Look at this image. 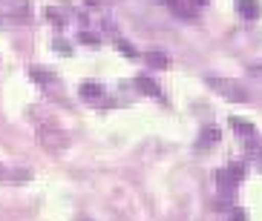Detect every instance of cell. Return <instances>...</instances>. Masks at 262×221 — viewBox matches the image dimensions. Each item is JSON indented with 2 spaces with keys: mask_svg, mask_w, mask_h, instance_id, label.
I'll return each instance as SVG.
<instances>
[{
  "mask_svg": "<svg viewBox=\"0 0 262 221\" xmlns=\"http://www.w3.org/2000/svg\"><path fill=\"white\" fill-rule=\"evenodd\" d=\"M55 46H58V49H61V52H70V43H67V40H61V38L55 40Z\"/></svg>",
  "mask_w": 262,
  "mask_h": 221,
  "instance_id": "cell-13",
  "label": "cell"
},
{
  "mask_svg": "<svg viewBox=\"0 0 262 221\" xmlns=\"http://www.w3.org/2000/svg\"><path fill=\"white\" fill-rule=\"evenodd\" d=\"M29 78H35L38 84H49L55 75H52V72H47L43 66H29Z\"/></svg>",
  "mask_w": 262,
  "mask_h": 221,
  "instance_id": "cell-8",
  "label": "cell"
},
{
  "mask_svg": "<svg viewBox=\"0 0 262 221\" xmlns=\"http://www.w3.org/2000/svg\"><path fill=\"white\" fill-rule=\"evenodd\" d=\"M219 130H216V127H205V130H202V135H199V141H196V146H199V150H208L210 144H216V141H219Z\"/></svg>",
  "mask_w": 262,
  "mask_h": 221,
  "instance_id": "cell-3",
  "label": "cell"
},
{
  "mask_svg": "<svg viewBox=\"0 0 262 221\" xmlns=\"http://www.w3.org/2000/svg\"><path fill=\"white\" fill-rule=\"evenodd\" d=\"M0 26H3V20H0Z\"/></svg>",
  "mask_w": 262,
  "mask_h": 221,
  "instance_id": "cell-17",
  "label": "cell"
},
{
  "mask_svg": "<svg viewBox=\"0 0 262 221\" xmlns=\"http://www.w3.org/2000/svg\"><path fill=\"white\" fill-rule=\"evenodd\" d=\"M81 98L84 101H101L104 98V86L101 84H81Z\"/></svg>",
  "mask_w": 262,
  "mask_h": 221,
  "instance_id": "cell-4",
  "label": "cell"
},
{
  "mask_svg": "<svg viewBox=\"0 0 262 221\" xmlns=\"http://www.w3.org/2000/svg\"><path fill=\"white\" fill-rule=\"evenodd\" d=\"M225 169H228V173H231V178H233V181H242V178H245V164H239V161H233V164H228V167H225Z\"/></svg>",
  "mask_w": 262,
  "mask_h": 221,
  "instance_id": "cell-9",
  "label": "cell"
},
{
  "mask_svg": "<svg viewBox=\"0 0 262 221\" xmlns=\"http://www.w3.org/2000/svg\"><path fill=\"white\" fill-rule=\"evenodd\" d=\"M236 12L242 17H248V20H256V17L262 15V9L256 0H236Z\"/></svg>",
  "mask_w": 262,
  "mask_h": 221,
  "instance_id": "cell-2",
  "label": "cell"
},
{
  "mask_svg": "<svg viewBox=\"0 0 262 221\" xmlns=\"http://www.w3.org/2000/svg\"><path fill=\"white\" fill-rule=\"evenodd\" d=\"M116 46H118V52H124L127 58H139V52H136L133 43H127V40H116Z\"/></svg>",
  "mask_w": 262,
  "mask_h": 221,
  "instance_id": "cell-11",
  "label": "cell"
},
{
  "mask_svg": "<svg viewBox=\"0 0 262 221\" xmlns=\"http://www.w3.org/2000/svg\"><path fill=\"white\" fill-rule=\"evenodd\" d=\"M259 164H262V150H259Z\"/></svg>",
  "mask_w": 262,
  "mask_h": 221,
  "instance_id": "cell-16",
  "label": "cell"
},
{
  "mask_svg": "<svg viewBox=\"0 0 262 221\" xmlns=\"http://www.w3.org/2000/svg\"><path fill=\"white\" fill-rule=\"evenodd\" d=\"M213 181L222 184V187H233V184H236V181L231 178V173H228V169H216V173H213Z\"/></svg>",
  "mask_w": 262,
  "mask_h": 221,
  "instance_id": "cell-10",
  "label": "cell"
},
{
  "mask_svg": "<svg viewBox=\"0 0 262 221\" xmlns=\"http://www.w3.org/2000/svg\"><path fill=\"white\" fill-rule=\"evenodd\" d=\"M205 84H208L210 89L219 92V95H222L225 101H239V104H245V101H248V92L242 89V86H239L236 81H231V78H222V75H205Z\"/></svg>",
  "mask_w": 262,
  "mask_h": 221,
  "instance_id": "cell-1",
  "label": "cell"
},
{
  "mask_svg": "<svg viewBox=\"0 0 262 221\" xmlns=\"http://www.w3.org/2000/svg\"><path fill=\"white\" fill-rule=\"evenodd\" d=\"M231 127L236 135H254V124L245 121V118H231Z\"/></svg>",
  "mask_w": 262,
  "mask_h": 221,
  "instance_id": "cell-7",
  "label": "cell"
},
{
  "mask_svg": "<svg viewBox=\"0 0 262 221\" xmlns=\"http://www.w3.org/2000/svg\"><path fill=\"white\" fill-rule=\"evenodd\" d=\"M251 72H254V75H259V78H262V63H251Z\"/></svg>",
  "mask_w": 262,
  "mask_h": 221,
  "instance_id": "cell-14",
  "label": "cell"
},
{
  "mask_svg": "<svg viewBox=\"0 0 262 221\" xmlns=\"http://www.w3.org/2000/svg\"><path fill=\"white\" fill-rule=\"evenodd\" d=\"M136 86H139L141 92H147V95H156V98H162V89L150 81L147 75H136Z\"/></svg>",
  "mask_w": 262,
  "mask_h": 221,
  "instance_id": "cell-6",
  "label": "cell"
},
{
  "mask_svg": "<svg viewBox=\"0 0 262 221\" xmlns=\"http://www.w3.org/2000/svg\"><path fill=\"white\" fill-rule=\"evenodd\" d=\"M167 3L176 9L179 15H190V12H187V6H185V0H167Z\"/></svg>",
  "mask_w": 262,
  "mask_h": 221,
  "instance_id": "cell-12",
  "label": "cell"
},
{
  "mask_svg": "<svg viewBox=\"0 0 262 221\" xmlns=\"http://www.w3.org/2000/svg\"><path fill=\"white\" fill-rule=\"evenodd\" d=\"M144 58H147V66L150 69H167L170 66V58L164 52H147Z\"/></svg>",
  "mask_w": 262,
  "mask_h": 221,
  "instance_id": "cell-5",
  "label": "cell"
},
{
  "mask_svg": "<svg viewBox=\"0 0 262 221\" xmlns=\"http://www.w3.org/2000/svg\"><path fill=\"white\" fill-rule=\"evenodd\" d=\"M0 181H9V169L6 167H0Z\"/></svg>",
  "mask_w": 262,
  "mask_h": 221,
  "instance_id": "cell-15",
  "label": "cell"
}]
</instances>
